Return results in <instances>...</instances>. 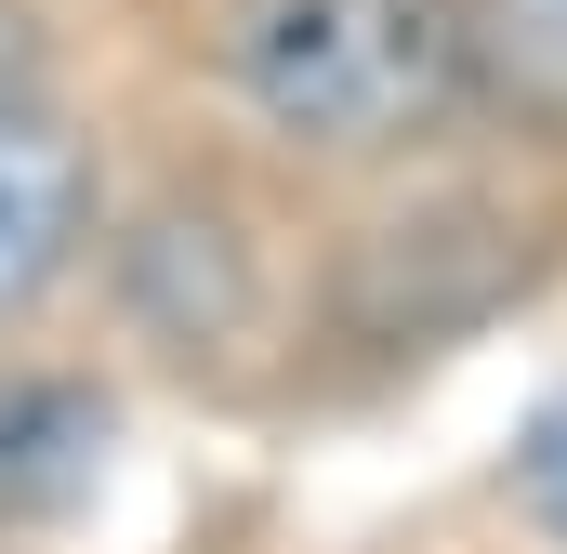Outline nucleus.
<instances>
[{
    "instance_id": "nucleus-1",
    "label": "nucleus",
    "mask_w": 567,
    "mask_h": 554,
    "mask_svg": "<svg viewBox=\"0 0 567 554\" xmlns=\"http://www.w3.org/2000/svg\"><path fill=\"white\" fill-rule=\"evenodd\" d=\"M212 80L303 172H410L462 133L449 0H212Z\"/></svg>"
},
{
    "instance_id": "nucleus-2",
    "label": "nucleus",
    "mask_w": 567,
    "mask_h": 554,
    "mask_svg": "<svg viewBox=\"0 0 567 554\" xmlns=\"http://www.w3.org/2000/svg\"><path fill=\"white\" fill-rule=\"evenodd\" d=\"M528 238H542V225H528L515 198L410 185L383 225L343 238V265H330V330H343V343H383V357H435V343H462L475 317H502V304L542 277Z\"/></svg>"
},
{
    "instance_id": "nucleus-3",
    "label": "nucleus",
    "mask_w": 567,
    "mask_h": 554,
    "mask_svg": "<svg viewBox=\"0 0 567 554\" xmlns=\"http://www.w3.org/2000/svg\"><path fill=\"white\" fill-rule=\"evenodd\" d=\"M120 304L158 357H225L251 317H265V252L238 225V198L212 185H172L120 225Z\"/></svg>"
},
{
    "instance_id": "nucleus-4",
    "label": "nucleus",
    "mask_w": 567,
    "mask_h": 554,
    "mask_svg": "<svg viewBox=\"0 0 567 554\" xmlns=\"http://www.w3.org/2000/svg\"><path fill=\"white\" fill-rule=\"evenodd\" d=\"M106 238V145L80 133L66 93L0 106V330L40 317Z\"/></svg>"
},
{
    "instance_id": "nucleus-5",
    "label": "nucleus",
    "mask_w": 567,
    "mask_h": 554,
    "mask_svg": "<svg viewBox=\"0 0 567 554\" xmlns=\"http://www.w3.org/2000/svg\"><path fill=\"white\" fill-rule=\"evenodd\" d=\"M106 449H120V397H106L93 370H27V357H0V542L66 529V515L106 489Z\"/></svg>"
},
{
    "instance_id": "nucleus-6",
    "label": "nucleus",
    "mask_w": 567,
    "mask_h": 554,
    "mask_svg": "<svg viewBox=\"0 0 567 554\" xmlns=\"http://www.w3.org/2000/svg\"><path fill=\"white\" fill-rule=\"evenodd\" d=\"M462 27V120L567 158V0H449Z\"/></svg>"
},
{
    "instance_id": "nucleus-7",
    "label": "nucleus",
    "mask_w": 567,
    "mask_h": 554,
    "mask_svg": "<svg viewBox=\"0 0 567 554\" xmlns=\"http://www.w3.org/2000/svg\"><path fill=\"white\" fill-rule=\"evenodd\" d=\"M502 502H515V529H528V542L567 554V383L515 422V449H502Z\"/></svg>"
},
{
    "instance_id": "nucleus-8",
    "label": "nucleus",
    "mask_w": 567,
    "mask_h": 554,
    "mask_svg": "<svg viewBox=\"0 0 567 554\" xmlns=\"http://www.w3.org/2000/svg\"><path fill=\"white\" fill-rule=\"evenodd\" d=\"M27 93H53V40L27 0H0V106H27Z\"/></svg>"
}]
</instances>
